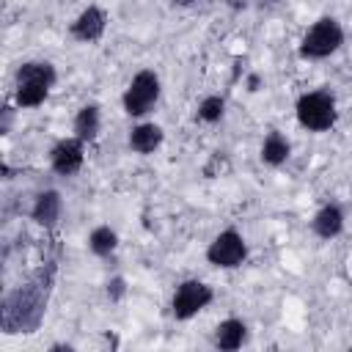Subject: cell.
Masks as SVG:
<instances>
[{
	"label": "cell",
	"mask_w": 352,
	"mask_h": 352,
	"mask_svg": "<svg viewBox=\"0 0 352 352\" xmlns=\"http://www.w3.org/2000/svg\"><path fill=\"white\" fill-rule=\"evenodd\" d=\"M289 154H292V143H289L280 132L272 129V132L264 138V143H261V162L278 168V165H283V162L289 160Z\"/></svg>",
	"instance_id": "obj_15"
},
{
	"label": "cell",
	"mask_w": 352,
	"mask_h": 352,
	"mask_svg": "<svg viewBox=\"0 0 352 352\" xmlns=\"http://www.w3.org/2000/svg\"><path fill=\"white\" fill-rule=\"evenodd\" d=\"M11 113H14V110L6 104V107H3V126H0V132H3V135H8V126H11Z\"/></svg>",
	"instance_id": "obj_19"
},
{
	"label": "cell",
	"mask_w": 352,
	"mask_h": 352,
	"mask_svg": "<svg viewBox=\"0 0 352 352\" xmlns=\"http://www.w3.org/2000/svg\"><path fill=\"white\" fill-rule=\"evenodd\" d=\"M85 162V140H80L77 135L58 140L50 148V165L58 176H74Z\"/></svg>",
	"instance_id": "obj_8"
},
{
	"label": "cell",
	"mask_w": 352,
	"mask_h": 352,
	"mask_svg": "<svg viewBox=\"0 0 352 352\" xmlns=\"http://www.w3.org/2000/svg\"><path fill=\"white\" fill-rule=\"evenodd\" d=\"M212 300H214V292L209 283H204L198 278H187L176 286V292L170 297V314H173V319L187 322L195 314H201Z\"/></svg>",
	"instance_id": "obj_6"
},
{
	"label": "cell",
	"mask_w": 352,
	"mask_h": 352,
	"mask_svg": "<svg viewBox=\"0 0 352 352\" xmlns=\"http://www.w3.org/2000/svg\"><path fill=\"white\" fill-rule=\"evenodd\" d=\"M58 72L50 60H25L14 74V99L19 107H38L50 96Z\"/></svg>",
	"instance_id": "obj_2"
},
{
	"label": "cell",
	"mask_w": 352,
	"mask_h": 352,
	"mask_svg": "<svg viewBox=\"0 0 352 352\" xmlns=\"http://www.w3.org/2000/svg\"><path fill=\"white\" fill-rule=\"evenodd\" d=\"M63 214V198L58 190H41L36 198H33V206H30V220L44 226V228H55L58 220Z\"/></svg>",
	"instance_id": "obj_10"
},
{
	"label": "cell",
	"mask_w": 352,
	"mask_h": 352,
	"mask_svg": "<svg viewBox=\"0 0 352 352\" xmlns=\"http://www.w3.org/2000/svg\"><path fill=\"white\" fill-rule=\"evenodd\" d=\"M248 338V327L242 319H223L217 327H214V346L223 349V352H234L245 344Z\"/></svg>",
	"instance_id": "obj_13"
},
{
	"label": "cell",
	"mask_w": 352,
	"mask_h": 352,
	"mask_svg": "<svg viewBox=\"0 0 352 352\" xmlns=\"http://www.w3.org/2000/svg\"><path fill=\"white\" fill-rule=\"evenodd\" d=\"M162 140H165V132L154 121H143L129 129V148L138 154H154L162 146Z\"/></svg>",
	"instance_id": "obj_11"
},
{
	"label": "cell",
	"mask_w": 352,
	"mask_h": 352,
	"mask_svg": "<svg viewBox=\"0 0 352 352\" xmlns=\"http://www.w3.org/2000/svg\"><path fill=\"white\" fill-rule=\"evenodd\" d=\"M294 113H297L300 126H305L308 132H327V129H333V124L338 118L336 96L330 91H308L297 99Z\"/></svg>",
	"instance_id": "obj_3"
},
{
	"label": "cell",
	"mask_w": 352,
	"mask_h": 352,
	"mask_svg": "<svg viewBox=\"0 0 352 352\" xmlns=\"http://www.w3.org/2000/svg\"><path fill=\"white\" fill-rule=\"evenodd\" d=\"M88 248H91V253L94 256H110V253H116V248H118V234L110 228V226H96L91 234H88Z\"/></svg>",
	"instance_id": "obj_16"
},
{
	"label": "cell",
	"mask_w": 352,
	"mask_h": 352,
	"mask_svg": "<svg viewBox=\"0 0 352 352\" xmlns=\"http://www.w3.org/2000/svg\"><path fill=\"white\" fill-rule=\"evenodd\" d=\"M311 228L319 239H336L341 231H344V212L338 204H324L314 220H311Z\"/></svg>",
	"instance_id": "obj_12"
},
{
	"label": "cell",
	"mask_w": 352,
	"mask_h": 352,
	"mask_svg": "<svg viewBox=\"0 0 352 352\" xmlns=\"http://www.w3.org/2000/svg\"><path fill=\"white\" fill-rule=\"evenodd\" d=\"M173 3H179V6H192L195 0H173Z\"/></svg>",
	"instance_id": "obj_22"
},
{
	"label": "cell",
	"mask_w": 352,
	"mask_h": 352,
	"mask_svg": "<svg viewBox=\"0 0 352 352\" xmlns=\"http://www.w3.org/2000/svg\"><path fill=\"white\" fill-rule=\"evenodd\" d=\"M223 113H226V99L220 96V94H212V96H206V99H201V104H198V118L204 121V124H214V121H220L223 118Z\"/></svg>",
	"instance_id": "obj_17"
},
{
	"label": "cell",
	"mask_w": 352,
	"mask_h": 352,
	"mask_svg": "<svg viewBox=\"0 0 352 352\" xmlns=\"http://www.w3.org/2000/svg\"><path fill=\"white\" fill-rule=\"evenodd\" d=\"M160 91H162L160 74L151 72V69H140V72L129 80V85H126V91H124V96H121L124 113L132 116V118H140V116L151 113L154 104L160 102Z\"/></svg>",
	"instance_id": "obj_5"
},
{
	"label": "cell",
	"mask_w": 352,
	"mask_h": 352,
	"mask_svg": "<svg viewBox=\"0 0 352 352\" xmlns=\"http://www.w3.org/2000/svg\"><path fill=\"white\" fill-rule=\"evenodd\" d=\"M341 44H344V28L338 25V19L322 16L305 30V36L300 41V55L308 60H322V58H330L333 52H338Z\"/></svg>",
	"instance_id": "obj_4"
},
{
	"label": "cell",
	"mask_w": 352,
	"mask_h": 352,
	"mask_svg": "<svg viewBox=\"0 0 352 352\" xmlns=\"http://www.w3.org/2000/svg\"><path fill=\"white\" fill-rule=\"evenodd\" d=\"M107 297H110V302H121L124 300V294H126V280L121 278V275H113L110 280H107Z\"/></svg>",
	"instance_id": "obj_18"
},
{
	"label": "cell",
	"mask_w": 352,
	"mask_h": 352,
	"mask_svg": "<svg viewBox=\"0 0 352 352\" xmlns=\"http://www.w3.org/2000/svg\"><path fill=\"white\" fill-rule=\"evenodd\" d=\"M261 88V77L258 74H250L248 77V91H258Z\"/></svg>",
	"instance_id": "obj_20"
},
{
	"label": "cell",
	"mask_w": 352,
	"mask_h": 352,
	"mask_svg": "<svg viewBox=\"0 0 352 352\" xmlns=\"http://www.w3.org/2000/svg\"><path fill=\"white\" fill-rule=\"evenodd\" d=\"M99 129H102L99 104H94V102H91V104H82V107L77 110V116H74V135H77L80 140L91 143V140H96Z\"/></svg>",
	"instance_id": "obj_14"
},
{
	"label": "cell",
	"mask_w": 352,
	"mask_h": 352,
	"mask_svg": "<svg viewBox=\"0 0 352 352\" xmlns=\"http://www.w3.org/2000/svg\"><path fill=\"white\" fill-rule=\"evenodd\" d=\"M55 272H58V264L50 261L44 267H38L25 283L6 292V297L0 302L3 333L14 336V333H36L38 330L47 302H50V294H52Z\"/></svg>",
	"instance_id": "obj_1"
},
{
	"label": "cell",
	"mask_w": 352,
	"mask_h": 352,
	"mask_svg": "<svg viewBox=\"0 0 352 352\" xmlns=\"http://www.w3.org/2000/svg\"><path fill=\"white\" fill-rule=\"evenodd\" d=\"M50 349H66V352H69V349H74V346H72V344H52Z\"/></svg>",
	"instance_id": "obj_21"
},
{
	"label": "cell",
	"mask_w": 352,
	"mask_h": 352,
	"mask_svg": "<svg viewBox=\"0 0 352 352\" xmlns=\"http://www.w3.org/2000/svg\"><path fill=\"white\" fill-rule=\"evenodd\" d=\"M245 258H248V242L236 228L220 231L206 248V261L212 267H220V270H234Z\"/></svg>",
	"instance_id": "obj_7"
},
{
	"label": "cell",
	"mask_w": 352,
	"mask_h": 352,
	"mask_svg": "<svg viewBox=\"0 0 352 352\" xmlns=\"http://www.w3.org/2000/svg\"><path fill=\"white\" fill-rule=\"evenodd\" d=\"M107 30V14L99 6H88L77 14V19L69 25V36L82 44H96Z\"/></svg>",
	"instance_id": "obj_9"
}]
</instances>
